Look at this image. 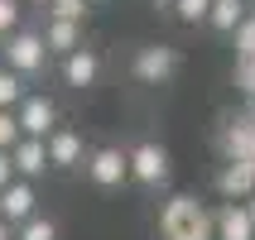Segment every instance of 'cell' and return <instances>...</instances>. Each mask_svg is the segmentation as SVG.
<instances>
[{
  "label": "cell",
  "mask_w": 255,
  "mask_h": 240,
  "mask_svg": "<svg viewBox=\"0 0 255 240\" xmlns=\"http://www.w3.org/2000/svg\"><path fill=\"white\" fill-rule=\"evenodd\" d=\"M14 178V163H10V149H0V187Z\"/></svg>",
  "instance_id": "cell-24"
},
{
  "label": "cell",
  "mask_w": 255,
  "mask_h": 240,
  "mask_svg": "<svg viewBox=\"0 0 255 240\" xmlns=\"http://www.w3.org/2000/svg\"><path fill=\"white\" fill-rule=\"evenodd\" d=\"M14 24H24V5H19V0H0V39H5Z\"/></svg>",
  "instance_id": "cell-22"
},
{
  "label": "cell",
  "mask_w": 255,
  "mask_h": 240,
  "mask_svg": "<svg viewBox=\"0 0 255 240\" xmlns=\"http://www.w3.org/2000/svg\"><path fill=\"white\" fill-rule=\"evenodd\" d=\"M101 53L97 48H87V43H77L72 53L58 58V77H63V86H72V91H92V86L101 82Z\"/></svg>",
  "instance_id": "cell-7"
},
{
  "label": "cell",
  "mask_w": 255,
  "mask_h": 240,
  "mask_svg": "<svg viewBox=\"0 0 255 240\" xmlns=\"http://www.w3.org/2000/svg\"><path fill=\"white\" fill-rule=\"evenodd\" d=\"M178 68H183V53H178L173 43H144V48H135V58H130V72H135V82H144V86L173 82Z\"/></svg>",
  "instance_id": "cell-4"
},
{
  "label": "cell",
  "mask_w": 255,
  "mask_h": 240,
  "mask_svg": "<svg viewBox=\"0 0 255 240\" xmlns=\"http://www.w3.org/2000/svg\"><path fill=\"white\" fill-rule=\"evenodd\" d=\"M39 34H43V48H48V53H53V58L72 53V48L82 43V24H77V19H53V14H48Z\"/></svg>",
  "instance_id": "cell-14"
},
{
  "label": "cell",
  "mask_w": 255,
  "mask_h": 240,
  "mask_svg": "<svg viewBox=\"0 0 255 240\" xmlns=\"http://www.w3.org/2000/svg\"><path fill=\"white\" fill-rule=\"evenodd\" d=\"M29 5H48V0H29Z\"/></svg>",
  "instance_id": "cell-30"
},
{
  "label": "cell",
  "mask_w": 255,
  "mask_h": 240,
  "mask_svg": "<svg viewBox=\"0 0 255 240\" xmlns=\"http://www.w3.org/2000/svg\"><path fill=\"white\" fill-rule=\"evenodd\" d=\"M82 173H87V183L101 187V192H116V187H126V183H130L126 149H116V144H97V149H87Z\"/></svg>",
  "instance_id": "cell-5"
},
{
  "label": "cell",
  "mask_w": 255,
  "mask_h": 240,
  "mask_svg": "<svg viewBox=\"0 0 255 240\" xmlns=\"http://www.w3.org/2000/svg\"><path fill=\"white\" fill-rule=\"evenodd\" d=\"M246 5H251V0H246Z\"/></svg>",
  "instance_id": "cell-31"
},
{
  "label": "cell",
  "mask_w": 255,
  "mask_h": 240,
  "mask_svg": "<svg viewBox=\"0 0 255 240\" xmlns=\"http://www.w3.org/2000/svg\"><path fill=\"white\" fill-rule=\"evenodd\" d=\"M39 212V187L29 183V178H10V183L0 187V216L10 221V226H19L24 216Z\"/></svg>",
  "instance_id": "cell-9"
},
{
  "label": "cell",
  "mask_w": 255,
  "mask_h": 240,
  "mask_svg": "<svg viewBox=\"0 0 255 240\" xmlns=\"http://www.w3.org/2000/svg\"><path fill=\"white\" fill-rule=\"evenodd\" d=\"M246 14H255V0H251V5H246Z\"/></svg>",
  "instance_id": "cell-29"
},
{
  "label": "cell",
  "mask_w": 255,
  "mask_h": 240,
  "mask_svg": "<svg viewBox=\"0 0 255 240\" xmlns=\"http://www.w3.org/2000/svg\"><path fill=\"white\" fill-rule=\"evenodd\" d=\"M10 163H14V178H29V183H39L48 168V149H43V140H34V135H19V140L10 144Z\"/></svg>",
  "instance_id": "cell-10"
},
{
  "label": "cell",
  "mask_w": 255,
  "mask_h": 240,
  "mask_svg": "<svg viewBox=\"0 0 255 240\" xmlns=\"http://www.w3.org/2000/svg\"><path fill=\"white\" fill-rule=\"evenodd\" d=\"M126 168H130V183H140L144 192H164L173 183V163H169V149L159 140H135L126 149Z\"/></svg>",
  "instance_id": "cell-3"
},
{
  "label": "cell",
  "mask_w": 255,
  "mask_h": 240,
  "mask_svg": "<svg viewBox=\"0 0 255 240\" xmlns=\"http://www.w3.org/2000/svg\"><path fill=\"white\" fill-rule=\"evenodd\" d=\"M14 140H19V120H14V111H0V149H10Z\"/></svg>",
  "instance_id": "cell-23"
},
{
  "label": "cell",
  "mask_w": 255,
  "mask_h": 240,
  "mask_svg": "<svg viewBox=\"0 0 255 240\" xmlns=\"http://www.w3.org/2000/svg\"><path fill=\"white\" fill-rule=\"evenodd\" d=\"M43 149H48V168L53 173H82V159H87V144L72 125L58 120L48 135H43Z\"/></svg>",
  "instance_id": "cell-6"
},
{
  "label": "cell",
  "mask_w": 255,
  "mask_h": 240,
  "mask_svg": "<svg viewBox=\"0 0 255 240\" xmlns=\"http://www.w3.org/2000/svg\"><path fill=\"white\" fill-rule=\"evenodd\" d=\"M212 240H255V221L246 202H222L212 212Z\"/></svg>",
  "instance_id": "cell-11"
},
{
  "label": "cell",
  "mask_w": 255,
  "mask_h": 240,
  "mask_svg": "<svg viewBox=\"0 0 255 240\" xmlns=\"http://www.w3.org/2000/svg\"><path fill=\"white\" fill-rule=\"evenodd\" d=\"M231 48H236V58H255V14H241V24L227 34Z\"/></svg>",
  "instance_id": "cell-18"
},
{
  "label": "cell",
  "mask_w": 255,
  "mask_h": 240,
  "mask_svg": "<svg viewBox=\"0 0 255 240\" xmlns=\"http://www.w3.org/2000/svg\"><path fill=\"white\" fill-rule=\"evenodd\" d=\"M222 154L227 159H255V115H236V120H227V130H222Z\"/></svg>",
  "instance_id": "cell-13"
},
{
  "label": "cell",
  "mask_w": 255,
  "mask_h": 240,
  "mask_svg": "<svg viewBox=\"0 0 255 240\" xmlns=\"http://www.w3.org/2000/svg\"><path fill=\"white\" fill-rule=\"evenodd\" d=\"M43 10L53 14V19H77V24H82L87 14H92V5H87V0H48Z\"/></svg>",
  "instance_id": "cell-20"
},
{
  "label": "cell",
  "mask_w": 255,
  "mask_h": 240,
  "mask_svg": "<svg viewBox=\"0 0 255 240\" xmlns=\"http://www.w3.org/2000/svg\"><path fill=\"white\" fill-rule=\"evenodd\" d=\"M149 5H159V10H169V0H149Z\"/></svg>",
  "instance_id": "cell-26"
},
{
  "label": "cell",
  "mask_w": 255,
  "mask_h": 240,
  "mask_svg": "<svg viewBox=\"0 0 255 240\" xmlns=\"http://www.w3.org/2000/svg\"><path fill=\"white\" fill-rule=\"evenodd\" d=\"M231 77H236V86H241L246 96H255V58H236Z\"/></svg>",
  "instance_id": "cell-21"
},
{
  "label": "cell",
  "mask_w": 255,
  "mask_h": 240,
  "mask_svg": "<svg viewBox=\"0 0 255 240\" xmlns=\"http://www.w3.org/2000/svg\"><path fill=\"white\" fill-rule=\"evenodd\" d=\"M222 202H246L255 192V159H227V168L217 173Z\"/></svg>",
  "instance_id": "cell-12"
},
{
  "label": "cell",
  "mask_w": 255,
  "mask_h": 240,
  "mask_svg": "<svg viewBox=\"0 0 255 240\" xmlns=\"http://www.w3.org/2000/svg\"><path fill=\"white\" fill-rule=\"evenodd\" d=\"M159 236L164 240H212V212L188 192H173L159 207Z\"/></svg>",
  "instance_id": "cell-1"
},
{
  "label": "cell",
  "mask_w": 255,
  "mask_h": 240,
  "mask_svg": "<svg viewBox=\"0 0 255 240\" xmlns=\"http://www.w3.org/2000/svg\"><path fill=\"white\" fill-rule=\"evenodd\" d=\"M14 240H63V226H58L53 216L34 212V216H24V221L14 226Z\"/></svg>",
  "instance_id": "cell-16"
},
{
  "label": "cell",
  "mask_w": 255,
  "mask_h": 240,
  "mask_svg": "<svg viewBox=\"0 0 255 240\" xmlns=\"http://www.w3.org/2000/svg\"><path fill=\"white\" fill-rule=\"evenodd\" d=\"M207 5H212V0H169V10H173L178 24H202V19H207Z\"/></svg>",
  "instance_id": "cell-19"
},
{
  "label": "cell",
  "mask_w": 255,
  "mask_h": 240,
  "mask_svg": "<svg viewBox=\"0 0 255 240\" xmlns=\"http://www.w3.org/2000/svg\"><path fill=\"white\" fill-rule=\"evenodd\" d=\"M87 5H92V10H97V5H106V0H87Z\"/></svg>",
  "instance_id": "cell-28"
},
{
  "label": "cell",
  "mask_w": 255,
  "mask_h": 240,
  "mask_svg": "<svg viewBox=\"0 0 255 240\" xmlns=\"http://www.w3.org/2000/svg\"><path fill=\"white\" fill-rule=\"evenodd\" d=\"M251 197H255V192H251ZM246 212H251V221H255V202H251V207H246Z\"/></svg>",
  "instance_id": "cell-27"
},
{
  "label": "cell",
  "mask_w": 255,
  "mask_h": 240,
  "mask_svg": "<svg viewBox=\"0 0 255 240\" xmlns=\"http://www.w3.org/2000/svg\"><path fill=\"white\" fill-rule=\"evenodd\" d=\"M0 240H14V226L5 221V216H0Z\"/></svg>",
  "instance_id": "cell-25"
},
{
  "label": "cell",
  "mask_w": 255,
  "mask_h": 240,
  "mask_svg": "<svg viewBox=\"0 0 255 240\" xmlns=\"http://www.w3.org/2000/svg\"><path fill=\"white\" fill-rule=\"evenodd\" d=\"M24 91H29V82H24L14 68H5V63H0V111H14Z\"/></svg>",
  "instance_id": "cell-17"
},
{
  "label": "cell",
  "mask_w": 255,
  "mask_h": 240,
  "mask_svg": "<svg viewBox=\"0 0 255 240\" xmlns=\"http://www.w3.org/2000/svg\"><path fill=\"white\" fill-rule=\"evenodd\" d=\"M241 14H246V0H212L202 24L212 29V34H231V29L241 24Z\"/></svg>",
  "instance_id": "cell-15"
},
{
  "label": "cell",
  "mask_w": 255,
  "mask_h": 240,
  "mask_svg": "<svg viewBox=\"0 0 255 240\" xmlns=\"http://www.w3.org/2000/svg\"><path fill=\"white\" fill-rule=\"evenodd\" d=\"M0 63L5 68H14L24 82H39L43 72H48V63H53V53L43 48V34L29 24H14L5 39H0Z\"/></svg>",
  "instance_id": "cell-2"
},
{
  "label": "cell",
  "mask_w": 255,
  "mask_h": 240,
  "mask_svg": "<svg viewBox=\"0 0 255 240\" xmlns=\"http://www.w3.org/2000/svg\"><path fill=\"white\" fill-rule=\"evenodd\" d=\"M14 120H19V135L43 140V135L63 120V111H58L53 96H43V91H24V96H19V106H14Z\"/></svg>",
  "instance_id": "cell-8"
}]
</instances>
